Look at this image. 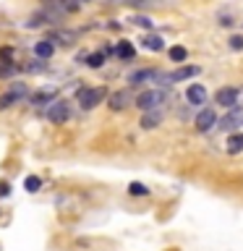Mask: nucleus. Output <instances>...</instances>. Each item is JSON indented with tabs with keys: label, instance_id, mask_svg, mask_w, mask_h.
Returning a JSON list of instances; mask_svg holds the SVG:
<instances>
[{
	"label": "nucleus",
	"instance_id": "5",
	"mask_svg": "<svg viewBox=\"0 0 243 251\" xmlns=\"http://www.w3.org/2000/svg\"><path fill=\"white\" fill-rule=\"evenodd\" d=\"M47 118H50L52 123H66L71 118V107L68 102H52V105H47Z\"/></svg>",
	"mask_w": 243,
	"mask_h": 251
},
{
	"label": "nucleus",
	"instance_id": "22",
	"mask_svg": "<svg viewBox=\"0 0 243 251\" xmlns=\"http://www.w3.org/2000/svg\"><path fill=\"white\" fill-rule=\"evenodd\" d=\"M133 24L141 26V29H152V21H149L146 16H133Z\"/></svg>",
	"mask_w": 243,
	"mask_h": 251
},
{
	"label": "nucleus",
	"instance_id": "25",
	"mask_svg": "<svg viewBox=\"0 0 243 251\" xmlns=\"http://www.w3.org/2000/svg\"><path fill=\"white\" fill-rule=\"evenodd\" d=\"M230 50H243V37H230Z\"/></svg>",
	"mask_w": 243,
	"mask_h": 251
},
{
	"label": "nucleus",
	"instance_id": "14",
	"mask_svg": "<svg viewBox=\"0 0 243 251\" xmlns=\"http://www.w3.org/2000/svg\"><path fill=\"white\" fill-rule=\"evenodd\" d=\"M144 47H146V50H162V47H165V42H162V37L160 34H146L144 37Z\"/></svg>",
	"mask_w": 243,
	"mask_h": 251
},
{
	"label": "nucleus",
	"instance_id": "28",
	"mask_svg": "<svg viewBox=\"0 0 243 251\" xmlns=\"http://www.w3.org/2000/svg\"><path fill=\"white\" fill-rule=\"evenodd\" d=\"M8 191H11V186H8V183H0V196H5Z\"/></svg>",
	"mask_w": 243,
	"mask_h": 251
},
{
	"label": "nucleus",
	"instance_id": "8",
	"mask_svg": "<svg viewBox=\"0 0 243 251\" xmlns=\"http://www.w3.org/2000/svg\"><path fill=\"white\" fill-rule=\"evenodd\" d=\"M186 100L191 102V105H204V100H207V89H204L201 84H191L186 89Z\"/></svg>",
	"mask_w": 243,
	"mask_h": 251
},
{
	"label": "nucleus",
	"instance_id": "19",
	"mask_svg": "<svg viewBox=\"0 0 243 251\" xmlns=\"http://www.w3.org/2000/svg\"><path fill=\"white\" fill-rule=\"evenodd\" d=\"M24 186H26V191H29V194H34V191H39V186H42V180H39L37 176H29L26 180H24Z\"/></svg>",
	"mask_w": 243,
	"mask_h": 251
},
{
	"label": "nucleus",
	"instance_id": "26",
	"mask_svg": "<svg viewBox=\"0 0 243 251\" xmlns=\"http://www.w3.org/2000/svg\"><path fill=\"white\" fill-rule=\"evenodd\" d=\"M55 39H63V45H71V42H73V34H68V31H60V34H55Z\"/></svg>",
	"mask_w": 243,
	"mask_h": 251
},
{
	"label": "nucleus",
	"instance_id": "17",
	"mask_svg": "<svg viewBox=\"0 0 243 251\" xmlns=\"http://www.w3.org/2000/svg\"><path fill=\"white\" fill-rule=\"evenodd\" d=\"M31 102H34V105H52V92H39V94H31Z\"/></svg>",
	"mask_w": 243,
	"mask_h": 251
},
{
	"label": "nucleus",
	"instance_id": "3",
	"mask_svg": "<svg viewBox=\"0 0 243 251\" xmlns=\"http://www.w3.org/2000/svg\"><path fill=\"white\" fill-rule=\"evenodd\" d=\"M238 100H241V92L235 89V86H222V89H217V94H215V102L227 107V110L238 105Z\"/></svg>",
	"mask_w": 243,
	"mask_h": 251
},
{
	"label": "nucleus",
	"instance_id": "1",
	"mask_svg": "<svg viewBox=\"0 0 243 251\" xmlns=\"http://www.w3.org/2000/svg\"><path fill=\"white\" fill-rule=\"evenodd\" d=\"M107 97V89L105 86H84V89H78V94H76V102L81 105L84 110H92V107H97L102 100Z\"/></svg>",
	"mask_w": 243,
	"mask_h": 251
},
{
	"label": "nucleus",
	"instance_id": "12",
	"mask_svg": "<svg viewBox=\"0 0 243 251\" xmlns=\"http://www.w3.org/2000/svg\"><path fill=\"white\" fill-rule=\"evenodd\" d=\"M238 152H243V133H233L227 139V154H238Z\"/></svg>",
	"mask_w": 243,
	"mask_h": 251
},
{
	"label": "nucleus",
	"instance_id": "23",
	"mask_svg": "<svg viewBox=\"0 0 243 251\" xmlns=\"http://www.w3.org/2000/svg\"><path fill=\"white\" fill-rule=\"evenodd\" d=\"M13 74H16L13 66H8V63H0V78H8V76H13Z\"/></svg>",
	"mask_w": 243,
	"mask_h": 251
},
{
	"label": "nucleus",
	"instance_id": "24",
	"mask_svg": "<svg viewBox=\"0 0 243 251\" xmlns=\"http://www.w3.org/2000/svg\"><path fill=\"white\" fill-rule=\"evenodd\" d=\"M11 58H13V50H11V47H0V60H3V63H11Z\"/></svg>",
	"mask_w": 243,
	"mask_h": 251
},
{
	"label": "nucleus",
	"instance_id": "7",
	"mask_svg": "<svg viewBox=\"0 0 243 251\" xmlns=\"http://www.w3.org/2000/svg\"><path fill=\"white\" fill-rule=\"evenodd\" d=\"M128 105H133V94L128 89L113 92V97H110V110H125Z\"/></svg>",
	"mask_w": 243,
	"mask_h": 251
},
{
	"label": "nucleus",
	"instance_id": "16",
	"mask_svg": "<svg viewBox=\"0 0 243 251\" xmlns=\"http://www.w3.org/2000/svg\"><path fill=\"white\" fill-rule=\"evenodd\" d=\"M115 55L118 58H133V45L131 42H121L115 47Z\"/></svg>",
	"mask_w": 243,
	"mask_h": 251
},
{
	"label": "nucleus",
	"instance_id": "21",
	"mask_svg": "<svg viewBox=\"0 0 243 251\" xmlns=\"http://www.w3.org/2000/svg\"><path fill=\"white\" fill-rule=\"evenodd\" d=\"M128 191H131V194H136V196H146V194H149V188H146L144 183H131V186H128Z\"/></svg>",
	"mask_w": 243,
	"mask_h": 251
},
{
	"label": "nucleus",
	"instance_id": "13",
	"mask_svg": "<svg viewBox=\"0 0 243 251\" xmlns=\"http://www.w3.org/2000/svg\"><path fill=\"white\" fill-rule=\"evenodd\" d=\"M157 76H160V74L149 68V71H136V74H131L128 81H131V84H141V81H149V78H157Z\"/></svg>",
	"mask_w": 243,
	"mask_h": 251
},
{
	"label": "nucleus",
	"instance_id": "15",
	"mask_svg": "<svg viewBox=\"0 0 243 251\" xmlns=\"http://www.w3.org/2000/svg\"><path fill=\"white\" fill-rule=\"evenodd\" d=\"M21 97L19 94H16L13 89H8L5 94H0V110H5V107H11V105H16V102H19Z\"/></svg>",
	"mask_w": 243,
	"mask_h": 251
},
{
	"label": "nucleus",
	"instance_id": "6",
	"mask_svg": "<svg viewBox=\"0 0 243 251\" xmlns=\"http://www.w3.org/2000/svg\"><path fill=\"white\" fill-rule=\"evenodd\" d=\"M217 123H219L217 128H222V131H233V128H238V126H243V107H230V113Z\"/></svg>",
	"mask_w": 243,
	"mask_h": 251
},
{
	"label": "nucleus",
	"instance_id": "11",
	"mask_svg": "<svg viewBox=\"0 0 243 251\" xmlns=\"http://www.w3.org/2000/svg\"><path fill=\"white\" fill-rule=\"evenodd\" d=\"M34 52H37V58H52V52H55V45L50 42V39H42V42H37L34 45Z\"/></svg>",
	"mask_w": 243,
	"mask_h": 251
},
{
	"label": "nucleus",
	"instance_id": "29",
	"mask_svg": "<svg viewBox=\"0 0 243 251\" xmlns=\"http://www.w3.org/2000/svg\"><path fill=\"white\" fill-rule=\"evenodd\" d=\"M146 3H154V0H146Z\"/></svg>",
	"mask_w": 243,
	"mask_h": 251
},
{
	"label": "nucleus",
	"instance_id": "18",
	"mask_svg": "<svg viewBox=\"0 0 243 251\" xmlns=\"http://www.w3.org/2000/svg\"><path fill=\"white\" fill-rule=\"evenodd\" d=\"M186 47H170V60L172 63H183L186 60Z\"/></svg>",
	"mask_w": 243,
	"mask_h": 251
},
{
	"label": "nucleus",
	"instance_id": "20",
	"mask_svg": "<svg viewBox=\"0 0 243 251\" xmlns=\"http://www.w3.org/2000/svg\"><path fill=\"white\" fill-rule=\"evenodd\" d=\"M102 60H105V52H94V55L86 58V66H89V68H99Z\"/></svg>",
	"mask_w": 243,
	"mask_h": 251
},
{
	"label": "nucleus",
	"instance_id": "10",
	"mask_svg": "<svg viewBox=\"0 0 243 251\" xmlns=\"http://www.w3.org/2000/svg\"><path fill=\"white\" fill-rule=\"evenodd\" d=\"M160 123H162V113H160V110H157V113H154V110H146L144 118H141V128H146V131L157 128Z\"/></svg>",
	"mask_w": 243,
	"mask_h": 251
},
{
	"label": "nucleus",
	"instance_id": "2",
	"mask_svg": "<svg viewBox=\"0 0 243 251\" xmlns=\"http://www.w3.org/2000/svg\"><path fill=\"white\" fill-rule=\"evenodd\" d=\"M157 105H162V92L160 89H146L136 97V107L144 110V113L146 110H154Z\"/></svg>",
	"mask_w": 243,
	"mask_h": 251
},
{
	"label": "nucleus",
	"instance_id": "4",
	"mask_svg": "<svg viewBox=\"0 0 243 251\" xmlns=\"http://www.w3.org/2000/svg\"><path fill=\"white\" fill-rule=\"evenodd\" d=\"M194 126H196V131H199V133H207V131L212 128V126H217V113H215L212 107L199 110V115H196Z\"/></svg>",
	"mask_w": 243,
	"mask_h": 251
},
{
	"label": "nucleus",
	"instance_id": "9",
	"mask_svg": "<svg viewBox=\"0 0 243 251\" xmlns=\"http://www.w3.org/2000/svg\"><path fill=\"white\" fill-rule=\"evenodd\" d=\"M199 71H201L199 66H183V68H178L175 74H170L165 81H170V84H172V81H186V78H194Z\"/></svg>",
	"mask_w": 243,
	"mask_h": 251
},
{
	"label": "nucleus",
	"instance_id": "27",
	"mask_svg": "<svg viewBox=\"0 0 243 251\" xmlns=\"http://www.w3.org/2000/svg\"><path fill=\"white\" fill-rule=\"evenodd\" d=\"M42 68H45V66H42L39 60H31V66H26V71H29V74H39Z\"/></svg>",
	"mask_w": 243,
	"mask_h": 251
}]
</instances>
